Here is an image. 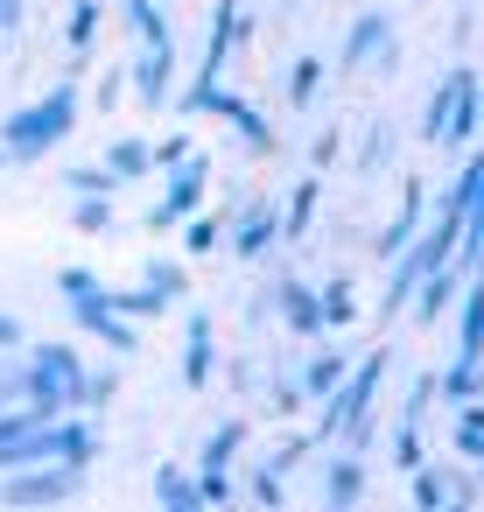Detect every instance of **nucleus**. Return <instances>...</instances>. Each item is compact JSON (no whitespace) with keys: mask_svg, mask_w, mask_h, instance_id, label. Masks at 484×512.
<instances>
[{"mask_svg":"<svg viewBox=\"0 0 484 512\" xmlns=\"http://www.w3.org/2000/svg\"><path fill=\"white\" fill-rule=\"evenodd\" d=\"M267 239H281V211H274V204L246 211V225H239V239H232V246H239L246 260H260V253H267Z\"/></svg>","mask_w":484,"mask_h":512,"instance_id":"9","label":"nucleus"},{"mask_svg":"<svg viewBox=\"0 0 484 512\" xmlns=\"http://www.w3.org/2000/svg\"><path fill=\"white\" fill-rule=\"evenodd\" d=\"M463 484V470H421L414 463V498L421 505H442V498H470V491H456Z\"/></svg>","mask_w":484,"mask_h":512,"instance_id":"14","label":"nucleus"},{"mask_svg":"<svg viewBox=\"0 0 484 512\" xmlns=\"http://www.w3.org/2000/svg\"><path fill=\"white\" fill-rule=\"evenodd\" d=\"M148 169H155L148 141H113V148H106V176H113V183H134V176H148Z\"/></svg>","mask_w":484,"mask_h":512,"instance_id":"11","label":"nucleus"},{"mask_svg":"<svg viewBox=\"0 0 484 512\" xmlns=\"http://www.w3.org/2000/svg\"><path fill=\"white\" fill-rule=\"evenodd\" d=\"M274 302H281V323H288L295 337H316V330H323V302H316V288L281 281V288H274Z\"/></svg>","mask_w":484,"mask_h":512,"instance_id":"7","label":"nucleus"},{"mask_svg":"<svg viewBox=\"0 0 484 512\" xmlns=\"http://www.w3.org/2000/svg\"><path fill=\"white\" fill-rule=\"evenodd\" d=\"M477 393H484V358H456V372H442V400L463 407V400H477Z\"/></svg>","mask_w":484,"mask_h":512,"instance_id":"13","label":"nucleus"},{"mask_svg":"<svg viewBox=\"0 0 484 512\" xmlns=\"http://www.w3.org/2000/svg\"><path fill=\"white\" fill-rule=\"evenodd\" d=\"M365 57H379V64H393V36H386V22H379V15H365V22L351 29V43L337 50V71H358Z\"/></svg>","mask_w":484,"mask_h":512,"instance_id":"6","label":"nucleus"},{"mask_svg":"<svg viewBox=\"0 0 484 512\" xmlns=\"http://www.w3.org/2000/svg\"><path fill=\"white\" fill-rule=\"evenodd\" d=\"M15 344H22V323H15V316H0V351H15Z\"/></svg>","mask_w":484,"mask_h":512,"instance_id":"30","label":"nucleus"},{"mask_svg":"<svg viewBox=\"0 0 484 512\" xmlns=\"http://www.w3.org/2000/svg\"><path fill=\"white\" fill-rule=\"evenodd\" d=\"M127 22L141 29V50H148V43H169V36H162V15H155V0H134V8H127Z\"/></svg>","mask_w":484,"mask_h":512,"instance_id":"22","label":"nucleus"},{"mask_svg":"<svg viewBox=\"0 0 484 512\" xmlns=\"http://www.w3.org/2000/svg\"><path fill=\"white\" fill-rule=\"evenodd\" d=\"M456 449H463L470 463H484V407H477V400L456 407Z\"/></svg>","mask_w":484,"mask_h":512,"instance_id":"15","label":"nucleus"},{"mask_svg":"<svg viewBox=\"0 0 484 512\" xmlns=\"http://www.w3.org/2000/svg\"><path fill=\"white\" fill-rule=\"evenodd\" d=\"M169 71H176V43H148V50H141V64H134V85H141V99H148V106H162V99H169Z\"/></svg>","mask_w":484,"mask_h":512,"instance_id":"8","label":"nucleus"},{"mask_svg":"<svg viewBox=\"0 0 484 512\" xmlns=\"http://www.w3.org/2000/svg\"><path fill=\"white\" fill-rule=\"evenodd\" d=\"M316 302H323V323H337V330H344V323H351V316H358V295H351V288H344V281H337V288H323V295H316Z\"/></svg>","mask_w":484,"mask_h":512,"instance_id":"21","label":"nucleus"},{"mask_svg":"<svg viewBox=\"0 0 484 512\" xmlns=\"http://www.w3.org/2000/svg\"><path fill=\"white\" fill-rule=\"evenodd\" d=\"M323 498H330V505H358V498H365V470H358V456H344V463L323 470Z\"/></svg>","mask_w":484,"mask_h":512,"instance_id":"12","label":"nucleus"},{"mask_svg":"<svg viewBox=\"0 0 484 512\" xmlns=\"http://www.w3.org/2000/svg\"><path fill=\"white\" fill-rule=\"evenodd\" d=\"M344 372H351V365H344V351H323V358H309V365H302V379H295V386H302V400H323V393H337V379H344Z\"/></svg>","mask_w":484,"mask_h":512,"instance_id":"10","label":"nucleus"},{"mask_svg":"<svg viewBox=\"0 0 484 512\" xmlns=\"http://www.w3.org/2000/svg\"><path fill=\"white\" fill-rule=\"evenodd\" d=\"M92 36H99V0H85V8L71 15V36H64V43H71V50H92Z\"/></svg>","mask_w":484,"mask_h":512,"instance_id":"23","label":"nucleus"},{"mask_svg":"<svg viewBox=\"0 0 484 512\" xmlns=\"http://www.w3.org/2000/svg\"><path fill=\"white\" fill-rule=\"evenodd\" d=\"M183 379H190V386H204V379H211V323H204V316L190 323V358H183Z\"/></svg>","mask_w":484,"mask_h":512,"instance_id":"16","label":"nucleus"},{"mask_svg":"<svg viewBox=\"0 0 484 512\" xmlns=\"http://www.w3.org/2000/svg\"><path fill=\"white\" fill-rule=\"evenodd\" d=\"M22 393L36 414H57V407H78L85 393V358L71 344H36L29 351V372H22Z\"/></svg>","mask_w":484,"mask_h":512,"instance_id":"2","label":"nucleus"},{"mask_svg":"<svg viewBox=\"0 0 484 512\" xmlns=\"http://www.w3.org/2000/svg\"><path fill=\"white\" fill-rule=\"evenodd\" d=\"M309 218H316V183H302V190H295V204H288V218H281V239L309 232Z\"/></svg>","mask_w":484,"mask_h":512,"instance_id":"20","label":"nucleus"},{"mask_svg":"<svg viewBox=\"0 0 484 512\" xmlns=\"http://www.w3.org/2000/svg\"><path fill=\"white\" fill-rule=\"evenodd\" d=\"M15 22H22V0H0V43L15 36Z\"/></svg>","mask_w":484,"mask_h":512,"instance_id":"29","label":"nucleus"},{"mask_svg":"<svg viewBox=\"0 0 484 512\" xmlns=\"http://www.w3.org/2000/svg\"><path fill=\"white\" fill-rule=\"evenodd\" d=\"M148 155H155V169H176V162H190V134H176V141H148Z\"/></svg>","mask_w":484,"mask_h":512,"instance_id":"26","label":"nucleus"},{"mask_svg":"<svg viewBox=\"0 0 484 512\" xmlns=\"http://www.w3.org/2000/svg\"><path fill=\"white\" fill-rule=\"evenodd\" d=\"M155 498H162V505H176V512L204 505V498H197V477H183V470H162V477H155Z\"/></svg>","mask_w":484,"mask_h":512,"instance_id":"18","label":"nucleus"},{"mask_svg":"<svg viewBox=\"0 0 484 512\" xmlns=\"http://www.w3.org/2000/svg\"><path fill=\"white\" fill-rule=\"evenodd\" d=\"M211 246H218V218H197L190 225V253H211Z\"/></svg>","mask_w":484,"mask_h":512,"instance_id":"28","label":"nucleus"},{"mask_svg":"<svg viewBox=\"0 0 484 512\" xmlns=\"http://www.w3.org/2000/svg\"><path fill=\"white\" fill-rule=\"evenodd\" d=\"M71 127H78V85H57V92H43L36 106L8 113V127H0V162H36V155L57 148Z\"/></svg>","mask_w":484,"mask_h":512,"instance_id":"1","label":"nucleus"},{"mask_svg":"<svg viewBox=\"0 0 484 512\" xmlns=\"http://www.w3.org/2000/svg\"><path fill=\"white\" fill-rule=\"evenodd\" d=\"M92 288H99V281H92L85 267H71V274H57V295H64V302H78V295H92Z\"/></svg>","mask_w":484,"mask_h":512,"instance_id":"27","label":"nucleus"},{"mask_svg":"<svg viewBox=\"0 0 484 512\" xmlns=\"http://www.w3.org/2000/svg\"><path fill=\"white\" fill-rule=\"evenodd\" d=\"M470 113H477V78L449 71L435 92V113H428V141H470Z\"/></svg>","mask_w":484,"mask_h":512,"instance_id":"4","label":"nucleus"},{"mask_svg":"<svg viewBox=\"0 0 484 512\" xmlns=\"http://www.w3.org/2000/svg\"><path fill=\"white\" fill-rule=\"evenodd\" d=\"M71 218H78V232H113V204H106V197H85Z\"/></svg>","mask_w":484,"mask_h":512,"instance_id":"24","label":"nucleus"},{"mask_svg":"<svg viewBox=\"0 0 484 512\" xmlns=\"http://www.w3.org/2000/svg\"><path fill=\"white\" fill-rule=\"evenodd\" d=\"M239 449H246V421H225V428L211 435V449H204V470H225Z\"/></svg>","mask_w":484,"mask_h":512,"instance_id":"17","label":"nucleus"},{"mask_svg":"<svg viewBox=\"0 0 484 512\" xmlns=\"http://www.w3.org/2000/svg\"><path fill=\"white\" fill-rule=\"evenodd\" d=\"M477 106H484V92H477Z\"/></svg>","mask_w":484,"mask_h":512,"instance_id":"31","label":"nucleus"},{"mask_svg":"<svg viewBox=\"0 0 484 512\" xmlns=\"http://www.w3.org/2000/svg\"><path fill=\"white\" fill-rule=\"evenodd\" d=\"M85 484V463H64V456H43V470H29V477H15V484H0V498L8 505H57V498H71Z\"/></svg>","mask_w":484,"mask_h":512,"instance_id":"3","label":"nucleus"},{"mask_svg":"<svg viewBox=\"0 0 484 512\" xmlns=\"http://www.w3.org/2000/svg\"><path fill=\"white\" fill-rule=\"evenodd\" d=\"M316 85H323V57H302V64H295V78H288V106H309V99H316Z\"/></svg>","mask_w":484,"mask_h":512,"instance_id":"19","label":"nucleus"},{"mask_svg":"<svg viewBox=\"0 0 484 512\" xmlns=\"http://www.w3.org/2000/svg\"><path fill=\"white\" fill-rule=\"evenodd\" d=\"M393 463H400V470H414V463H421V428H414V421L393 435Z\"/></svg>","mask_w":484,"mask_h":512,"instance_id":"25","label":"nucleus"},{"mask_svg":"<svg viewBox=\"0 0 484 512\" xmlns=\"http://www.w3.org/2000/svg\"><path fill=\"white\" fill-rule=\"evenodd\" d=\"M204 183H211V169H204V162H176V169H169V197L148 211V232H169V225H183V218L197 211Z\"/></svg>","mask_w":484,"mask_h":512,"instance_id":"5","label":"nucleus"}]
</instances>
